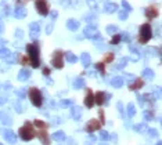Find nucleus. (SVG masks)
<instances>
[{
	"label": "nucleus",
	"instance_id": "nucleus-1",
	"mask_svg": "<svg viewBox=\"0 0 162 145\" xmlns=\"http://www.w3.org/2000/svg\"><path fill=\"white\" fill-rule=\"evenodd\" d=\"M26 55L29 58V65H32L33 68H39V62H40V51H39V48H37V44H33V43H29L28 46H26Z\"/></svg>",
	"mask_w": 162,
	"mask_h": 145
},
{
	"label": "nucleus",
	"instance_id": "nucleus-2",
	"mask_svg": "<svg viewBox=\"0 0 162 145\" xmlns=\"http://www.w3.org/2000/svg\"><path fill=\"white\" fill-rule=\"evenodd\" d=\"M35 135H36V129H35V126H33L29 120H28V122H25L24 127H21V129H20V137H21V140L31 141Z\"/></svg>",
	"mask_w": 162,
	"mask_h": 145
},
{
	"label": "nucleus",
	"instance_id": "nucleus-3",
	"mask_svg": "<svg viewBox=\"0 0 162 145\" xmlns=\"http://www.w3.org/2000/svg\"><path fill=\"white\" fill-rule=\"evenodd\" d=\"M28 94H29V99H31V102L35 105V106H42L43 104V95L42 93H40V90L36 87H31L29 88V91H28Z\"/></svg>",
	"mask_w": 162,
	"mask_h": 145
},
{
	"label": "nucleus",
	"instance_id": "nucleus-4",
	"mask_svg": "<svg viewBox=\"0 0 162 145\" xmlns=\"http://www.w3.org/2000/svg\"><path fill=\"white\" fill-rule=\"evenodd\" d=\"M152 36V29L150 24H144L140 26V33H139V41L140 43H147Z\"/></svg>",
	"mask_w": 162,
	"mask_h": 145
},
{
	"label": "nucleus",
	"instance_id": "nucleus-5",
	"mask_svg": "<svg viewBox=\"0 0 162 145\" xmlns=\"http://www.w3.org/2000/svg\"><path fill=\"white\" fill-rule=\"evenodd\" d=\"M51 64H53V67L57 68V69H61V68L64 67V53L61 51V50L54 51V54H53Z\"/></svg>",
	"mask_w": 162,
	"mask_h": 145
},
{
	"label": "nucleus",
	"instance_id": "nucleus-6",
	"mask_svg": "<svg viewBox=\"0 0 162 145\" xmlns=\"http://www.w3.org/2000/svg\"><path fill=\"white\" fill-rule=\"evenodd\" d=\"M35 7H36V11L40 14V15H47L49 11H50V7H49L47 0H36Z\"/></svg>",
	"mask_w": 162,
	"mask_h": 145
},
{
	"label": "nucleus",
	"instance_id": "nucleus-7",
	"mask_svg": "<svg viewBox=\"0 0 162 145\" xmlns=\"http://www.w3.org/2000/svg\"><path fill=\"white\" fill-rule=\"evenodd\" d=\"M36 135L39 137V140L43 145H50V138H49V134H47L46 129H37Z\"/></svg>",
	"mask_w": 162,
	"mask_h": 145
},
{
	"label": "nucleus",
	"instance_id": "nucleus-8",
	"mask_svg": "<svg viewBox=\"0 0 162 145\" xmlns=\"http://www.w3.org/2000/svg\"><path fill=\"white\" fill-rule=\"evenodd\" d=\"M99 129H101V123L97 119H92L90 122H87L86 127H85V130L87 133H93V131H96V130H99Z\"/></svg>",
	"mask_w": 162,
	"mask_h": 145
},
{
	"label": "nucleus",
	"instance_id": "nucleus-9",
	"mask_svg": "<svg viewBox=\"0 0 162 145\" xmlns=\"http://www.w3.org/2000/svg\"><path fill=\"white\" fill-rule=\"evenodd\" d=\"M158 14H159V11L155 6H150V7H147L146 8V17L148 20H154V18H157Z\"/></svg>",
	"mask_w": 162,
	"mask_h": 145
},
{
	"label": "nucleus",
	"instance_id": "nucleus-10",
	"mask_svg": "<svg viewBox=\"0 0 162 145\" xmlns=\"http://www.w3.org/2000/svg\"><path fill=\"white\" fill-rule=\"evenodd\" d=\"M105 99H107V95H105V93H103V91H99V93L94 94V104H97L99 106L104 105Z\"/></svg>",
	"mask_w": 162,
	"mask_h": 145
},
{
	"label": "nucleus",
	"instance_id": "nucleus-11",
	"mask_svg": "<svg viewBox=\"0 0 162 145\" xmlns=\"http://www.w3.org/2000/svg\"><path fill=\"white\" fill-rule=\"evenodd\" d=\"M85 105L87 106V108H92L94 105V95L92 93V90L87 88V91H86V97H85Z\"/></svg>",
	"mask_w": 162,
	"mask_h": 145
},
{
	"label": "nucleus",
	"instance_id": "nucleus-12",
	"mask_svg": "<svg viewBox=\"0 0 162 145\" xmlns=\"http://www.w3.org/2000/svg\"><path fill=\"white\" fill-rule=\"evenodd\" d=\"M143 84H144L143 79H137V80L133 83V84H130V86H129V88H130V90H137V88L143 87Z\"/></svg>",
	"mask_w": 162,
	"mask_h": 145
},
{
	"label": "nucleus",
	"instance_id": "nucleus-13",
	"mask_svg": "<svg viewBox=\"0 0 162 145\" xmlns=\"http://www.w3.org/2000/svg\"><path fill=\"white\" fill-rule=\"evenodd\" d=\"M18 62L21 64V65H29V58L28 55H18Z\"/></svg>",
	"mask_w": 162,
	"mask_h": 145
},
{
	"label": "nucleus",
	"instance_id": "nucleus-14",
	"mask_svg": "<svg viewBox=\"0 0 162 145\" xmlns=\"http://www.w3.org/2000/svg\"><path fill=\"white\" fill-rule=\"evenodd\" d=\"M33 126L35 127H37V129H46L47 130V123H44V122H42V120H35L33 122Z\"/></svg>",
	"mask_w": 162,
	"mask_h": 145
},
{
	"label": "nucleus",
	"instance_id": "nucleus-15",
	"mask_svg": "<svg viewBox=\"0 0 162 145\" xmlns=\"http://www.w3.org/2000/svg\"><path fill=\"white\" fill-rule=\"evenodd\" d=\"M112 61H114V54H112V53H107L104 55L103 62H104V64H108V62H112Z\"/></svg>",
	"mask_w": 162,
	"mask_h": 145
},
{
	"label": "nucleus",
	"instance_id": "nucleus-16",
	"mask_svg": "<svg viewBox=\"0 0 162 145\" xmlns=\"http://www.w3.org/2000/svg\"><path fill=\"white\" fill-rule=\"evenodd\" d=\"M99 113H100V123H101V126L105 123V116H104V109L100 108L99 109Z\"/></svg>",
	"mask_w": 162,
	"mask_h": 145
},
{
	"label": "nucleus",
	"instance_id": "nucleus-17",
	"mask_svg": "<svg viewBox=\"0 0 162 145\" xmlns=\"http://www.w3.org/2000/svg\"><path fill=\"white\" fill-rule=\"evenodd\" d=\"M96 68H97V69H100L103 75L105 73V64H104L103 61H101V62H99V64H96Z\"/></svg>",
	"mask_w": 162,
	"mask_h": 145
},
{
	"label": "nucleus",
	"instance_id": "nucleus-18",
	"mask_svg": "<svg viewBox=\"0 0 162 145\" xmlns=\"http://www.w3.org/2000/svg\"><path fill=\"white\" fill-rule=\"evenodd\" d=\"M120 41V36L119 35H115V36L112 37V40H111V44H118Z\"/></svg>",
	"mask_w": 162,
	"mask_h": 145
},
{
	"label": "nucleus",
	"instance_id": "nucleus-19",
	"mask_svg": "<svg viewBox=\"0 0 162 145\" xmlns=\"http://www.w3.org/2000/svg\"><path fill=\"white\" fill-rule=\"evenodd\" d=\"M26 1H28V0H17V6H25L26 4Z\"/></svg>",
	"mask_w": 162,
	"mask_h": 145
},
{
	"label": "nucleus",
	"instance_id": "nucleus-20",
	"mask_svg": "<svg viewBox=\"0 0 162 145\" xmlns=\"http://www.w3.org/2000/svg\"><path fill=\"white\" fill-rule=\"evenodd\" d=\"M107 7H108V8H107V10L108 11H114L116 8V6L115 4H111V6H107Z\"/></svg>",
	"mask_w": 162,
	"mask_h": 145
},
{
	"label": "nucleus",
	"instance_id": "nucleus-21",
	"mask_svg": "<svg viewBox=\"0 0 162 145\" xmlns=\"http://www.w3.org/2000/svg\"><path fill=\"white\" fill-rule=\"evenodd\" d=\"M43 72H44V75H49V73H50V69H49V68H44Z\"/></svg>",
	"mask_w": 162,
	"mask_h": 145
},
{
	"label": "nucleus",
	"instance_id": "nucleus-22",
	"mask_svg": "<svg viewBox=\"0 0 162 145\" xmlns=\"http://www.w3.org/2000/svg\"><path fill=\"white\" fill-rule=\"evenodd\" d=\"M101 137H103V138H107V133H104V131H103V133H101Z\"/></svg>",
	"mask_w": 162,
	"mask_h": 145
}]
</instances>
